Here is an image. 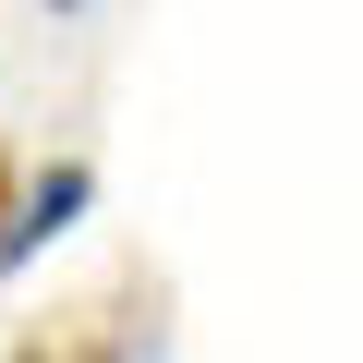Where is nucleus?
<instances>
[{
  "label": "nucleus",
  "mask_w": 363,
  "mask_h": 363,
  "mask_svg": "<svg viewBox=\"0 0 363 363\" xmlns=\"http://www.w3.org/2000/svg\"><path fill=\"white\" fill-rule=\"evenodd\" d=\"M49 13H85V0H49Z\"/></svg>",
  "instance_id": "39448f33"
},
{
  "label": "nucleus",
  "mask_w": 363,
  "mask_h": 363,
  "mask_svg": "<svg viewBox=\"0 0 363 363\" xmlns=\"http://www.w3.org/2000/svg\"><path fill=\"white\" fill-rule=\"evenodd\" d=\"M85 206H97V169H85V157H49L25 194H13V218H0V279H13V267H37V255H49Z\"/></svg>",
  "instance_id": "f257e3e1"
},
{
  "label": "nucleus",
  "mask_w": 363,
  "mask_h": 363,
  "mask_svg": "<svg viewBox=\"0 0 363 363\" xmlns=\"http://www.w3.org/2000/svg\"><path fill=\"white\" fill-rule=\"evenodd\" d=\"M13 194H25V157H13V145H0V218H13Z\"/></svg>",
  "instance_id": "7ed1b4c3"
},
{
  "label": "nucleus",
  "mask_w": 363,
  "mask_h": 363,
  "mask_svg": "<svg viewBox=\"0 0 363 363\" xmlns=\"http://www.w3.org/2000/svg\"><path fill=\"white\" fill-rule=\"evenodd\" d=\"M61 363H133V351H121V339H73Z\"/></svg>",
  "instance_id": "f03ea898"
},
{
  "label": "nucleus",
  "mask_w": 363,
  "mask_h": 363,
  "mask_svg": "<svg viewBox=\"0 0 363 363\" xmlns=\"http://www.w3.org/2000/svg\"><path fill=\"white\" fill-rule=\"evenodd\" d=\"M13 363H61V351H49V339H25V351H13Z\"/></svg>",
  "instance_id": "20e7f679"
}]
</instances>
